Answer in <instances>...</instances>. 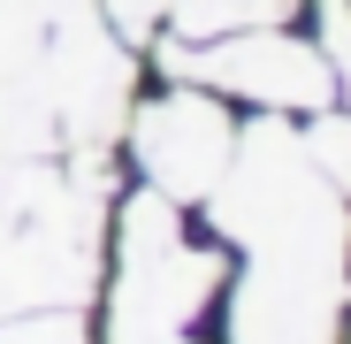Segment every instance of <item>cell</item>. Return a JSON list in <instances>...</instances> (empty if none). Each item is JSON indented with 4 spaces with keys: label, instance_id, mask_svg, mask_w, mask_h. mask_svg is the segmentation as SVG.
<instances>
[{
    "label": "cell",
    "instance_id": "6da1fadb",
    "mask_svg": "<svg viewBox=\"0 0 351 344\" xmlns=\"http://www.w3.org/2000/svg\"><path fill=\"white\" fill-rule=\"evenodd\" d=\"M130 62L92 0H0V153L107 138Z\"/></svg>",
    "mask_w": 351,
    "mask_h": 344
},
{
    "label": "cell",
    "instance_id": "7a4b0ae2",
    "mask_svg": "<svg viewBox=\"0 0 351 344\" xmlns=\"http://www.w3.org/2000/svg\"><path fill=\"white\" fill-rule=\"evenodd\" d=\"M191 77L214 84V92H245L260 107H290V115H321L328 92H336V69L321 62L313 46L282 38L275 23H252V31L214 38L206 54H191Z\"/></svg>",
    "mask_w": 351,
    "mask_h": 344
},
{
    "label": "cell",
    "instance_id": "3957f363",
    "mask_svg": "<svg viewBox=\"0 0 351 344\" xmlns=\"http://www.w3.org/2000/svg\"><path fill=\"white\" fill-rule=\"evenodd\" d=\"M138 161L160 199H206L229 168V123L206 92H168L138 115Z\"/></svg>",
    "mask_w": 351,
    "mask_h": 344
},
{
    "label": "cell",
    "instance_id": "277c9868",
    "mask_svg": "<svg viewBox=\"0 0 351 344\" xmlns=\"http://www.w3.org/2000/svg\"><path fill=\"white\" fill-rule=\"evenodd\" d=\"M290 0H176V31H252V23H282Z\"/></svg>",
    "mask_w": 351,
    "mask_h": 344
},
{
    "label": "cell",
    "instance_id": "5b68a950",
    "mask_svg": "<svg viewBox=\"0 0 351 344\" xmlns=\"http://www.w3.org/2000/svg\"><path fill=\"white\" fill-rule=\"evenodd\" d=\"M321 62L351 77V0H321Z\"/></svg>",
    "mask_w": 351,
    "mask_h": 344
},
{
    "label": "cell",
    "instance_id": "8992f818",
    "mask_svg": "<svg viewBox=\"0 0 351 344\" xmlns=\"http://www.w3.org/2000/svg\"><path fill=\"white\" fill-rule=\"evenodd\" d=\"M0 344H84L77 321H16V329H0Z\"/></svg>",
    "mask_w": 351,
    "mask_h": 344
},
{
    "label": "cell",
    "instance_id": "52a82bcc",
    "mask_svg": "<svg viewBox=\"0 0 351 344\" xmlns=\"http://www.w3.org/2000/svg\"><path fill=\"white\" fill-rule=\"evenodd\" d=\"M153 8H160V0H107V16H114V31H130V38H138V31L153 23Z\"/></svg>",
    "mask_w": 351,
    "mask_h": 344
}]
</instances>
